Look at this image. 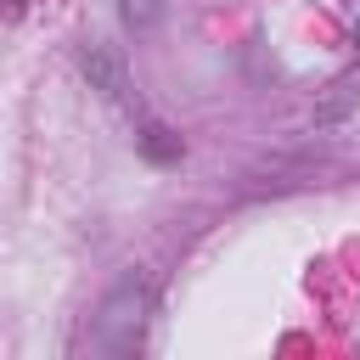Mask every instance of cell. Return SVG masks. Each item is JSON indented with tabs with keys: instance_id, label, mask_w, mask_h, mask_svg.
Listing matches in <instances>:
<instances>
[{
	"instance_id": "1",
	"label": "cell",
	"mask_w": 360,
	"mask_h": 360,
	"mask_svg": "<svg viewBox=\"0 0 360 360\" xmlns=\"http://www.w3.org/2000/svg\"><path fill=\"white\" fill-rule=\"evenodd\" d=\"M146 321H152V287L146 281H118L101 304H96V315L84 321V332H79V354L90 349V354H129V349H141V338H146Z\"/></svg>"
},
{
	"instance_id": "2",
	"label": "cell",
	"mask_w": 360,
	"mask_h": 360,
	"mask_svg": "<svg viewBox=\"0 0 360 360\" xmlns=\"http://www.w3.org/2000/svg\"><path fill=\"white\" fill-rule=\"evenodd\" d=\"M79 62H84L90 90H101L107 101H124V107H129V73H124V62H118V51H112V45H90Z\"/></svg>"
},
{
	"instance_id": "3",
	"label": "cell",
	"mask_w": 360,
	"mask_h": 360,
	"mask_svg": "<svg viewBox=\"0 0 360 360\" xmlns=\"http://www.w3.org/2000/svg\"><path fill=\"white\" fill-rule=\"evenodd\" d=\"M135 146L152 158V163H174L186 146H180V135L169 129V124H158V118H141V129H135Z\"/></svg>"
},
{
	"instance_id": "4",
	"label": "cell",
	"mask_w": 360,
	"mask_h": 360,
	"mask_svg": "<svg viewBox=\"0 0 360 360\" xmlns=\"http://www.w3.org/2000/svg\"><path fill=\"white\" fill-rule=\"evenodd\" d=\"M163 11H169V0H118V17H124V28H135V34L158 28V22H163Z\"/></svg>"
},
{
	"instance_id": "5",
	"label": "cell",
	"mask_w": 360,
	"mask_h": 360,
	"mask_svg": "<svg viewBox=\"0 0 360 360\" xmlns=\"http://www.w3.org/2000/svg\"><path fill=\"white\" fill-rule=\"evenodd\" d=\"M354 39H360V28H354Z\"/></svg>"
}]
</instances>
